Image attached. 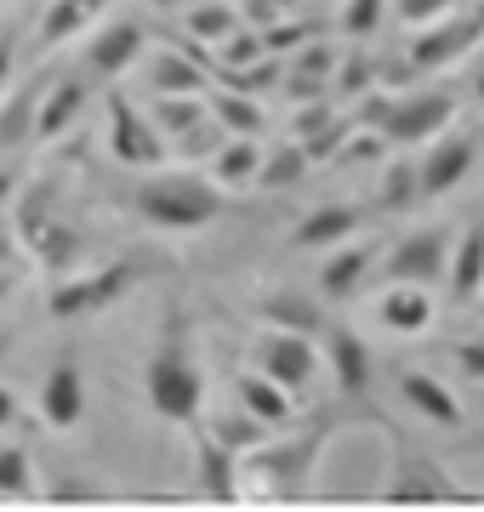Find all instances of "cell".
I'll list each match as a JSON object with an SVG mask.
<instances>
[{"label":"cell","instance_id":"cell-43","mask_svg":"<svg viewBox=\"0 0 484 512\" xmlns=\"http://www.w3.org/2000/svg\"><path fill=\"white\" fill-rule=\"evenodd\" d=\"M302 0H245V23L251 29H268L274 18H285V12H297Z\"/></svg>","mask_w":484,"mask_h":512},{"label":"cell","instance_id":"cell-1","mask_svg":"<svg viewBox=\"0 0 484 512\" xmlns=\"http://www.w3.org/2000/svg\"><path fill=\"white\" fill-rule=\"evenodd\" d=\"M143 399L171 427H194L205 416V376H200V359H194V336H188L183 313H166V330H160L149 365H143Z\"/></svg>","mask_w":484,"mask_h":512},{"label":"cell","instance_id":"cell-4","mask_svg":"<svg viewBox=\"0 0 484 512\" xmlns=\"http://www.w3.org/2000/svg\"><path fill=\"white\" fill-rule=\"evenodd\" d=\"M131 279H137V268H131V262L75 268V274L52 279V296H46V308H52V319H92V313L114 308V302L131 291Z\"/></svg>","mask_w":484,"mask_h":512},{"label":"cell","instance_id":"cell-50","mask_svg":"<svg viewBox=\"0 0 484 512\" xmlns=\"http://www.w3.org/2000/svg\"><path fill=\"white\" fill-rule=\"evenodd\" d=\"M18 279H23V274H6V268H0V308L12 302V291H18Z\"/></svg>","mask_w":484,"mask_h":512},{"label":"cell","instance_id":"cell-20","mask_svg":"<svg viewBox=\"0 0 484 512\" xmlns=\"http://www.w3.org/2000/svg\"><path fill=\"white\" fill-rule=\"evenodd\" d=\"M52 80L46 74H29L23 86H6L0 97V148H29L35 143V109H40V92H46Z\"/></svg>","mask_w":484,"mask_h":512},{"label":"cell","instance_id":"cell-41","mask_svg":"<svg viewBox=\"0 0 484 512\" xmlns=\"http://www.w3.org/2000/svg\"><path fill=\"white\" fill-rule=\"evenodd\" d=\"M462 0H393V12H399V23H433V18H445V12H456Z\"/></svg>","mask_w":484,"mask_h":512},{"label":"cell","instance_id":"cell-6","mask_svg":"<svg viewBox=\"0 0 484 512\" xmlns=\"http://www.w3.org/2000/svg\"><path fill=\"white\" fill-rule=\"evenodd\" d=\"M467 495L473 490H462V484H456L428 450L393 439V473H388V484H382V501H405V507H416V501H467Z\"/></svg>","mask_w":484,"mask_h":512},{"label":"cell","instance_id":"cell-24","mask_svg":"<svg viewBox=\"0 0 484 512\" xmlns=\"http://www.w3.org/2000/svg\"><path fill=\"white\" fill-rule=\"evenodd\" d=\"M359 228H365L359 205H319V211H308V217L297 222L291 245H297V251H325V245H342V239H354Z\"/></svg>","mask_w":484,"mask_h":512},{"label":"cell","instance_id":"cell-30","mask_svg":"<svg viewBox=\"0 0 484 512\" xmlns=\"http://www.w3.org/2000/svg\"><path fill=\"white\" fill-rule=\"evenodd\" d=\"M200 427H205L217 444H223V450H234V456H245V450H257V444L268 439V427H262V421L245 410V404H234L228 416H211V421L200 416Z\"/></svg>","mask_w":484,"mask_h":512},{"label":"cell","instance_id":"cell-51","mask_svg":"<svg viewBox=\"0 0 484 512\" xmlns=\"http://www.w3.org/2000/svg\"><path fill=\"white\" fill-rule=\"evenodd\" d=\"M6 348H12V330H0V359H6Z\"/></svg>","mask_w":484,"mask_h":512},{"label":"cell","instance_id":"cell-2","mask_svg":"<svg viewBox=\"0 0 484 512\" xmlns=\"http://www.w3.org/2000/svg\"><path fill=\"white\" fill-rule=\"evenodd\" d=\"M336 421H319L291 439H262L240 456V501H302L314 490V467L331 444Z\"/></svg>","mask_w":484,"mask_h":512},{"label":"cell","instance_id":"cell-3","mask_svg":"<svg viewBox=\"0 0 484 512\" xmlns=\"http://www.w3.org/2000/svg\"><path fill=\"white\" fill-rule=\"evenodd\" d=\"M131 205H137L143 222L166 228V234H194V228L223 217L217 183H205V177H194V171H149L143 183L131 188Z\"/></svg>","mask_w":484,"mask_h":512},{"label":"cell","instance_id":"cell-37","mask_svg":"<svg viewBox=\"0 0 484 512\" xmlns=\"http://www.w3.org/2000/svg\"><path fill=\"white\" fill-rule=\"evenodd\" d=\"M348 137H354V114H336L331 126H319L314 137H297V143L308 154V165H331V160H342V143Z\"/></svg>","mask_w":484,"mask_h":512},{"label":"cell","instance_id":"cell-31","mask_svg":"<svg viewBox=\"0 0 484 512\" xmlns=\"http://www.w3.org/2000/svg\"><path fill=\"white\" fill-rule=\"evenodd\" d=\"M240 12L228 6V0H200V6H188V18H183V35L188 40H200V46H217V40H228L234 29H240Z\"/></svg>","mask_w":484,"mask_h":512},{"label":"cell","instance_id":"cell-53","mask_svg":"<svg viewBox=\"0 0 484 512\" xmlns=\"http://www.w3.org/2000/svg\"><path fill=\"white\" fill-rule=\"evenodd\" d=\"M473 92H479V97H484V69H479V86H473Z\"/></svg>","mask_w":484,"mask_h":512},{"label":"cell","instance_id":"cell-9","mask_svg":"<svg viewBox=\"0 0 484 512\" xmlns=\"http://www.w3.org/2000/svg\"><path fill=\"white\" fill-rule=\"evenodd\" d=\"M456 120V97L450 92H410L388 103V120H382V143L410 148V143H428Z\"/></svg>","mask_w":484,"mask_h":512},{"label":"cell","instance_id":"cell-45","mask_svg":"<svg viewBox=\"0 0 484 512\" xmlns=\"http://www.w3.org/2000/svg\"><path fill=\"white\" fill-rule=\"evenodd\" d=\"M456 365H462L473 382H484V342H462V348H456Z\"/></svg>","mask_w":484,"mask_h":512},{"label":"cell","instance_id":"cell-49","mask_svg":"<svg viewBox=\"0 0 484 512\" xmlns=\"http://www.w3.org/2000/svg\"><path fill=\"white\" fill-rule=\"evenodd\" d=\"M12 200H18V171H6V165H0V211H6Z\"/></svg>","mask_w":484,"mask_h":512},{"label":"cell","instance_id":"cell-42","mask_svg":"<svg viewBox=\"0 0 484 512\" xmlns=\"http://www.w3.org/2000/svg\"><path fill=\"white\" fill-rule=\"evenodd\" d=\"M336 109L325 103V97H308V103H297V137H314L319 126H331Z\"/></svg>","mask_w":484,"mask_h":512},{"label":"cell","instance_id":"cell-54","mask_svg":"<svg viewBox=\"0 0 484 512\" xmlns=\"http://www.w3.org/2000/svg\"><path fill=\"white\" fill-rule=\"evenodd\" d=\"M479 302H484V285H479Z\"/></svg>","mask_w":484,"mask_h":512},{"label":"cell","instance_id":"cell-12","mask_svg":"<svg viewBox=\"0 0 484 512\" xmlns=\"http://www.w3.org/2000/svg\"><path fill=\"white\" fill-rule=\"evenodd\" d=\"M40 421L52 433H75L86 421V376H80L75 353H57V365L46 370V382H40Z\"/></svg>","mask_w":484,"mask_h":512},{"label":"cell","instance_id":"cell-47","mask_svg":"<svg viewBox=\"0 0 484 512\" xmlns=\"http://www.w3.org/2000/svg\"><path fill=\"white\" fill-rule=\"evenodd\" d=\"M12 421H18V393H12V387H0V433H6Z\"/></svg>","mask_w":484,"mask_h":512},{"label":"cell","instance_id":"cell-38","mask_svg":"<svg viewBox=\"0 0 484 512\" xmlns=\"http://www.w3.org/2000/svg\"><path fill=\"white\" fill-rule=\"evenodd\" d=\"M223 137H228V131L205 114V120H194L183 137H171V148H177V160H211V154L223 148Z\"/></svg>","mask_w":484,"mask_h":512},{"label":"cell","instance_id":"cell-21","mask_svg":"<svg viewBox=\"0 0 484 512\" xmlns=\"http://www.w3.org/2000/svg\"><path fill=\"white\" fill-rule=\"evenodd\" d=\"M376 319L393 336H422L433 325V285H388L376 302Z\"/></svg>","mask_w":484,"mask_h":512},{"label":"cell","instance_id":"cell-44","mask_svg":"<svg viewBox=\"0 0 484 512\" xmlns=\"http://www.w3.org/2000/svg\"><path fill=\"white\" fill-rule=\"evenodd\" d=\"M23 262H29V251H23V239L12 234L6 222H0V268H6V274H23Z\"/></svg>","mask_w":484,"mask_h":512},{"label":"cell","instance_id":"cell-7","mask_svg":"<svg viewBox=\"0 0 484 512\" xmlns=\"http://www.w3.org/2000/svg\"><path fill=\"white\" fill-rule=\"evenodd\" d=\"M109 154L131 171H160L171 160L166 137L154 131V120L143 109H131L126 92H109Z\"/></svg>","mask_w":484,"mask_h":512},{"label":"cell","instance_id":"cell-10","mask_svg":"<svg viewBox=\"0 0 484 512\" xmlns=\"http://www.w3.org/2000/svg\"><path fill=\"white\" fill-rule=\"evenodd\" d=\"M445 256H450L445 228H416V234L388 245L382 279H388V285H439V279H445Z\"/></svg>","mask_w":484,"mask_h":512},{"label":"cell","instance_id":"cell-55","mask_svg":"<svg viewBox=\"0 0 484 512\" xmlns=\"http://www.w3.org/2000/svg\"><path fill=\"white\" fill-rule=\"evenodd\" d=\"M479 52H484V40H479Z\"/></svg>","mask_w":484,"mask_h":512},{"label":"cell","instance_id":"cell-48","mask_svg":"<svg viewBox=\"0 0 484 512\" xmlns=\"http://www.w3.org/2000/svg\"><path fill=\"white\" fill-rule=\"evenodd\" d=\"M57 501H69V495H103V484H80V478H69V484H57Z\"/></svg>","mask_w":484,"mask_h":512},{"label":"cell","instance_id":"cell-11","mask_svg":"<svg viewBox=\"0 0 484 512\" xmlns=\"http://www.w3.org/2000/svg\"><path fill=\"white\" fill-rule=\"evenodd\" d=\"M479 160V143L473 137H428V154L416 160V188H422V200H445L450 188L467 183V171Z\"/></svg>","mask_w":484,"mask_h":512},{"label":"cell","instance_id":"cell-40","mask_svg":"<svg viewBox=\"0 0 484 512\" xmlns=\"http://www.w3.org/2000/svg\"><path fill=\"white\" fill-rule=\"evenodd\" d=\"M308 40H314V23H308V18H291V12L262 29V46H268V52H297V46H308Z\"/></svg>","mask_w":484,"mask_h":512},{"label":"cell","instance_id":"cell-25","mask_svg":"<svg viewBox=\"0 0 484 512\" xmlns=\"http://www.w3.org/2000/svg\"><path fill=\"white\" fill-rule=\"evenodd\" d=\"M445 274H450V302H479L484 285V222H473L445 256Z\"/></svg>","mask_w":484,"mask_h":512},{"label":"cell","instance_id":"cell-33","mask_svg":"<svg viewBox=\"0 0 484 512\" xmlns=\"http://www.w3.org/2000/svg\"><path fill=\"white\" fill-rule=\"evenodd\" d=\"M376 205H382V211H410V205H422V188H416V160H410V154H399V160L382 165Z\"/></svg>","mask_w":484,"mask_h":512},{"label":"cell","instance_id":"cell-32","mask_svg":"<svg viewBox=\"0 0 484 512\" xmlns=\"http://www.w3.org/2000/svg\"><path fill=\"white\" fill-rule=\"evenodd\" d=\"M314 165L302 154V143H274L262 148V165H257V188H297Z\"/></svg>","mask_w":484,"mask_h":512},{"label":"cell","instance_id":"cell-34","mask_svg":"<svg viewBox=\"0 0 484 512\" xmlns=\"http://www.w3.org/2000/svg\"><path fill=\"white\" fill-rule=\"evenodd\" d=\"M149 120H154V131L166 137V148H171V137H183L194 120H205V103L200 97H171V92H154V103H149Z\"/></svg>","mask_w":484,"mask_h":512},{"label":"cell","instance_id":"cell-16","mask_svg":"<svg viewBox=\"0 0 484 512\" xmlns=\"http://www.w3.org/2000/svg\"><path fill=\"white\" fill-rule=\"evenodd\" d=\"M376 256H382V251H376L371 239H354V245L342 239V251L319 268V296H325V302H348V296H359L365 285H371Z\"/></svg>","mask_w":484,"mask_h":512},{"label":"cell","instance_id":"cell-35","mask_svg":"<svg viewBox=\"0 0 484 512\" xmlns=\"http://www.w3.org/2000/svg\"><path fill=\"white\" fill-rule=\"evenodd\" d=\"M29 495H40L29 450L23 444H0V501H29Z\"/></svg>","mask_w":484,"mask_h":512},{"label":"cell","instance_id":"cell-22","mask_svg":"<svg viewBox=\"0 0 484 512\" xmlns=\"http://www.w3.org/2000/svg\"><path fill=\"white\" fill-rule=\"evenodd\" d=\"M399 399H405L422 421H433V427H462V399H456L439 376H428V370H405V376H399Z\"/></svg>","mask_w":484,"mask_h":512},{"label":"cell","instance_id":"cell-5","mask_svg":"<svg viewBox=\"0 0 484 512\" xmlns=\"http://www.w3.org/2000/svg\"><path fill=\"white\" fill-rule=\"evenodd\" d=\"M479 40H484V6H473V0H462L456 12H445V18L422 23V35L410 40V69H416V74L450 69L456 57L479 52Z\"/></svg>","mask_w":484,"mask_h":512},{"label":"cell","instance_id":"cell-26","mask_svg":"<svg viewBox=\"0 0 484 512\" xmlns=\"http://www.w3.org/2000/svg\"><path fill=\"white\" fill-rule=\"evenodd\" d=\"M109 0H52L46 12H40V23H35V40L52 52V46H69L75 35H86L92 29V18L103 12Z\"/></svg>","mask_w":484,"mask_h":512},{"label":"cell","instance_id":"cell-39","mask_svg":"<svg viewBox=\"0 0 484 512\" xmlns=\"http://www.w3.org/2000/svg\"><path fill=\"white\" fill-rule=\"evenodd\" d=\"M382 18H388V0H342V35L354 40H371L376 29H382Z\"/></svg>","mask_w":484,"mask_h":512},{"label":"cell","instance_id":"cell-18","mask_svg":"<svg viewBox=\"0 0 484 512\" xmlns=\"http://www.w3.org/2000/svg\"><path fill=\"white\" fill-rule=\"evenodd\" d=\"M336 46H325V40H308V46H297L291 52V69L280 74V92L291 97V103H308V97H325L331 92V74H336Z\"/></svg>","mask_w":484,"mask_h":512},{"label":"cell","instance_id":"cell-52","mask_svg":"<svg viewBox=\"0 0 484 512\" xmlns=\"http://www.w3.org/2000/svg\"><path fill=\"white\" fill-rule=\"evenodd\" d=\"M149 6H160V12H171V6H177V0H149Z\"/></svg>","mask_w":484,"mask_h":512},{"label":"cell","instance_id":"cell-46","mask_svg":"<svg viewBox=\"0 0 484 512\" xmlns=\"http://www.w3.org/2000/svg\"><path fill=\"white\" fill-rule=\"evenodd\" d=\"M12 74H18V40L6 35L0 40V97H6V86H12Z\"/></svg>","mask_w":484,"mask_h":512},{"label":"cell","instance_id":"cell-36","mask_svg":"<svg viewBox=\"0 0 484 512\" xmlns=\"http://www.w3.org/2000/svg\"><path fill=\"white\" fill-rule=\"evenodd\" d=\"M376 86V57L371 52H342L331 74V92L336 97H365Z\"/></svg>","mask_w":484,"mask_h":512},{"label":"cell","instance_id":"cell-19","mask_svg":"<svg viewBox=\"0 0 484 512\" xmlns=\"http://www.w3.org/2000/svg\"><path fill=\"white\" fill-rule=\"evenodd\" d=\"M234 399H240L245 410L268 427V433H280V427H291V421H297V393H285L280 382H268L257 365L234 376Z\"/></svg>","mask_w":484,"mask_h":512},{"label":"cell","instance_id":"cell-17","mask_svg":"<svg viewBox=\"0 0 484 512\" xmlns=\"http://www.w3.org/2000/svg\"><path fill=\"white\" fill-rule=\"evenodd\" d=\"M319 342H325V365H331V376H336L342 393H365V387H371V348L359 342V330L325 319Z\"/></svg>","mask_w":484,"mask_h":512},{"label":"cell","instance_id":"cell-8","mask_svg":"<svg viewBox=\"0 0 484 512\" xmlns=\"http://www.w3.org/2000/svg\"><path fill=\"white\" fill-rule=\"evenodd\" d=\"M251 365H257L268 382H280L285 393H308V387H314V370H319L314 336H297V330H268V336H257Z\"/></svg>","mask_w":484,"mask_h":512},{"label":"cell","instance_id":"cell-15","mask_svg":"<svg viewBox=\"0 0 484 512\" xmlns=\"http://www.w3.org/2000/svg\"><path fill=\"white\" fill-rule=\"evenodd\" d=\"M86 97H92L86 74H63V80H52V86L40 92V109H35V143H57L63 131H75V120L86 114Z\"/></svg>","mask_w":484,"mask_h":512},{"label":"cell","instance_id":"cell-27","mask_svg":"<svg viewBox=\"0 0 484 512\" xmlns=\"http://www.w3.org/2000/svg\"><path fill=\"white\" fill-rule=\"evenodd\" d=\"M205 114H211L228 137H262V131H268V114L257 109V97L251 92H228V86H217V92H205Z\"/></svg>","mask_w":484,"mask_h":512},{"label":"cell","instance_id":"cell-13","mask_svg":"<svg viewBox=\"0 0 484 512\" xmlns=\"http://www.w3.org/2000/svg\"><path fill=\"white\" fill-rule=\"evenodd\" d=\"M143 46H149V29L143 23H109V29H97L92 40H86V80H114V74H126L137 57H143Z\"/></svg>","mask_w":484,"mask_h":512},{"label":"cell","instance_id":"cell-14","mask_svg":"<svg viewBox=\"0 0 484 512\" xmlns=\"http://www.w3.org/2000/svg\"><path fill=\"white\" fill-rule=\"evenodd\" d=\"M188 433H194V490H200L205 501H240V456L223 450L200 421H194Z\"/></svg>","mask_w":484,"mask_h":512},{"label":"cell","instance_id":"cell-28","mask_svg":"<svg viewBox=\"0 0 484 512\" xmlns=\"http://www.w3.org/2000/svg\"><path fill=\"white\" fill-rule=\"evenodd\" d=\"M257 313L268 319V325L297 330V336H319V330H325V308H319L308 291H274V296H262Z\"/></svg>","mask_w":484,"mask_h":512},{"label":"cell","instance_id":"cell-23","mask_svg":"<svg viewBox=\"0 0 484 512\" xmlns=\"http://www.w3.org/2000/svg\"><path fill=\"white\" fill-rule=\"evenodd\" d=\"M149 92L205 97V92H211V69H205L200 57H188L183 46H177V52H154L149 57Z\"/></svg>","mask_w":484,"mask_h":512},{"label":"cell","instance_id":"cell-29","mask_svg":"<svg viewBox=\"0 0 484 512\" xmlns=\"http://www.w3.org/2000/svg\"><path fill=\"white\" fill-rule=\"evenodd\" d=\"M262 165V143L257 137H223V148L211 154V177L223 188H251Z\"/></svg>","mask_w":484,"mask_h":512}]
</instances>
